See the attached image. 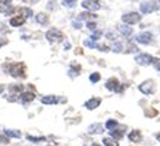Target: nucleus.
I'll use <instances>...</instances> for the list:
<instances>
[{
    "label": "nucleus",
    "instance_id": "1",
    "mask_svg": "<svg viewBox=\"0 0 160 146\" xmlns=\"http://www.w3.org/2000/svg\"><path fill=\"white\" fill-rule=\"evenodd\" d=\"M8 71L15 78H26V65L23 62H13L8 67Z\"/></svg>",
    "mask_w": 160,
    "mask_h": 146
},
{
    "label": "nucleus",
    "instance_id": "2",
    "mask_svg": "<svg viewBox=\"0 0 160 146\" xmlns=\"http://www.w3.org/2000/svg\"><path fill=\"white\" fill-rule=\"evenodd\" d=\"M45 38H46V41L49 44H56V42H62L65 39V35L61 32L59 29H56V28H52V29H49L46 34H45Z\"/></svg>",
    "mask_w": 160,
    "mask_h": 146
},
{
    "label": "nucleus",
    "instance_id": "3",
    "mask_svg": "<svg viewBox=\"0 0 160 146\" xmlns=\"http://www.w3.org/2000/svg\"><path fill=\"white\" fill-rule=\"evenodd\" d=\"M121 19H123V22L126 23V25H136V23H138L140 20H142V16H140V13H137V12H130V13H124L123 16H121Z\"/></svg>",
    "mask_w": 160,
    "mask_h": 146
},
{
    "label": "nucleus",
    "instance_id": "4",
    "mask_svg": "<svg viewBox=\"0 0 160 146\" xmlns=\"http://www.w3.org/2000/svg\"><path fill=\"white\" fill-rule=\"evenodd\" d=\"M138 90L142 91L143 94H153L154 93V90H156V82L153 81V80H146V81H143L140 86H138Z\"/></svg>",
    "mask_w": 160,
    "mask_h": 146
},
{
    "label": "nucleus",
    "instance_id": "5",
    "mask_svg": "<svg viewBox=\"0 0 160 146\" xmlns=\"http://www.w3.org/2000/svg\"><path fill=\"white\" fill-rule=\"evenodd\" d=\"M81 6L88 12H97L101 9V2L100 0H82Z\"/></svg>",
    "mask_w": 160,
    "mask_h": 146
},
{
    "label": "nucleus",
    "instance_id": "6",
    "mask_svg": "<svg viewBox=\"0 0 160 146\" xmlns=\"http://www.w3.org/2000/svg\"><path fill=\"white\" fill-rule=\"evenodd\" d=\"M134 61H136L138 65H150V64H153L154 58H153L152 55H149V54H138V55H136Z\"/></svg>",
    "mask_w": 160,
    "mask_h": 146
},
{
    "label": "nucleus",
    "instance_id": "7",
    "mask_svg": "<svg viewBox=\"0 0 160 146\" xmlns=\"http://www.w3.org/2000/svg\"><path fill=\"white\" fill-rule=\"evenodd\" d=\"M12 2H13V0H0V13H4V15H12V13L15 12Z\"/></svg>",
    "mask_w": 160,
    "mask_h": 146
},
{
    "label": "nucleus",
    "instance_id": "8",
    "mask_svg": "<svg viewBox=\"0 0 160 146\" xmlns=\"http://www.w3.org/2000/svg\"><path fill=\"white\" fill-rule=\"evenodd\" d=\"M156 9H157V2H154V0L143 2V3L140 4V10H142V13H152V12H154Z\"/></svg>",
    "mask_w": 160,
    "mask_h": 146
},
{
    "label": "nucleus",
    "instance_id": "9",
    "mask_svg": "<svg viewBox=\"0 0 160 146\" xmlns=\"http://www.w3.org/2000/svg\"><path fill=\"white\" fill-rule=\"evenodd\" d=\"M105 88H107V90H110V91H114V93L121 91V90H120V82H118V80H117V78L107 80V82H105Z\"/></svg>",
    "mask_w": 160,
    "mask_h": 146
},
{
    "label": "nucleus",
    "instance_id": "10",
    "mask_svg": "<svg viewBox=\"0 0 160 146\" xmlns=\"http://www.w3.org/2000/svg\"><path fill=\"white\" fill-rule=\"evenodd\" d=\"M137 42L138 44H143V45H149L150 42H152L153 39V35L150 34V32H142L140 35H137Z\"/></svg>",
    "mask_w": 160,
    "mask_h": 146
},
{
    "label": "nucleus",
    "instance_id": "11",
    "mask_svg": "<svg viewBox=\"0 0 160 146\" xmlns=\"http://www.w3.org/2000/svg\"><path fill=\"white\" fill-rule=\"evenodd\" d=\"M19 100L22 101L23 104H28V103H30V101L35 100V93H32V91H23V93H20V96H19Z\"/></svg>",
    "mask_w": 160,
    "mask_h": 146
},
{
    "label": "nucleus",
    "instance_id": "12",
    "mask_svg": "<svg viewBox=\"0 0 160 146\" xmlns=\"http://www.w3.org/2000/svg\"><path fill=\"white\" fill-rule=\"evenodd\" d=\"M101 104V98L98 97H94V98H89V100L85 101V109L88 110H94V109H97L98 106Z\"/></svg>",
    "mask_w": 160,
    "mask_h": 146
},
{
    "label": "nucleus",
    "instance_id": "13",
    "mask_svg": "<svg viewBox=\"0 0 160 146\" xmlns=\"http://www.w3.org/2000/svg\"><path fill=\"white\" fill-rule=\"evenodd\" d=\"M128 139H130V142H133V143L142 142V132L140 130H131L130 133H128Z\"/></svg>",
    "mask_w": 160,
    "mask_h": 146
},
{
    "label": "nucleus",
    "instance_id": "14",
    "mask_svg": "<svg viewBox=\"0 0 160 146\" xmlns=\"http://www.w3.org/2000/svg\"><path fill=\"white\" fill-rule=\"evenodd\" d=\"M26 22V18L25 16H22V15H18V16H15V18H12L10 19V25L12 26H22L23 23Z\"/></svg>",
    "mask_w": 160,
    "mask_h": 146
},
{
    "label": "nucleus",
    "instance_id": "15",
    "mask_svg": "<svg viewBox=\"0 0 160 146\" xmlns=\"http://www.w3.org/2000/svg\"><path fill=\"white\" fill-rule=\"evenodd\" d=\"M118 32L121 35H124V36H131L133 35V28H130V25H121V26H118Z\"/></svg>",
    "mask_w": 160,
    "mask_h": 146
},
{
    "label": "nucleus",
    "instance_id": "16",
    "mask_svg": "<svg viewBox=\"0 0 160 146\" xmlns=\"http://www.w3.org/2000/svg\"><path fill=\"white\" fill-rule=\"evenodd\" d=\"M102 130H104V128L100 123H95V124H91L87 132H88L89 135H95V133H102Z\"/></svg>",
    "mask_w": 160,
    "mask_h": 146
},
{
    "label": "nucleus",
    "instance_id": "17",
    "mask_svg": "<svg viewBox=\"0 0 160 146\" xmlns=\"http://www.w3.org/2000/svg\"><path fill=\"white\" fill-rule=\"evenodd\" d=\"M41 101L43 104H56L59 101V98L56 97V96H43Z\"/></svg>",
    "mask_w": 160,
    "mask_h": 146
},
{
    "label": "nucleus",
    "instance_id": "18",
    "mask_svg": "<svg viewBox=\"0 0 160 146\" xmlns=\"http://www.w3.org/2000/svg\"><path fill=\"white\" fill-rule=\"evenodd\" d=\"M35 19H36V22L39 25H48V22H49V16L46 13H38L35 16Z\"/></svg>",
    "mask_w": 160,
    "mask_h": 146
},
{
    "label": "nucleus",
    "instance_id": "19",
    "mask_svg": "<svg viewBox=\"0 0 160 146\" xmlns=\"http://www.w3.org/2000/svg\"><path fill=\"white\" fill-rule=\"evenodd\" d=\"M97 18V16L95 15H92V13H89V12H82V13H79L78 15V19L79 20H84V19H85V20H92V19H95Z\"/></svg>",
    "mask_w": 160,
    "mask_h": 146
},
{
    "label": "nucleus",
    "instance_id": "20",
    "mask_svg": "<svg viewBox=\"0 0 160 146\" xmlns=\"http://www.w3.org/2000/svg\"><path fill=\"white\" fill-rule=\"evenodd\" d=\"M4 135L8 136V138H16V139L22 138V133L19 130H10V129H6V130H4Z\"/></svg>",
    "mask_w": 160,
    "mask_h": 146
},
{
    "label": "nucleus",
    "instance_id": "21",
    "mask_svg": "<svg viewBox=\"0 0 160 146\" xmlns=\"http://www.w3.org/2000/svg\"><path fill=\"white\" fill-rule=\"evenodd\" d=\"M118 126V122L117 120H107V123H105V128H107V130H116V128Z\"/></svg>",
    "mask_w": 160,
    "mask_h": 146
},
{
    "label": "nucleus",
    "instance_id": "22",
    "mask_svg": "<svg viewBox=\"0 0 160 146\" xmlns=\"http://www.w3.org/2000/svg\"><path fill=\"white\" fill-rule=\"evenodd\" d=\"M102 143L105 146H118V140H116L114 138H104L102 139Z\"/></svg>",
    "mask_w": 160,
    "mask_h": 146
},
{
    "label": "nucleus",
    "instance_id": "23",
    "mask_svg": "<svg viewBox=\"0 0 160 146\" xmlns=\"http://www.w3.org/2000/svg\"><path fill=\"white\" fill-rule=\"evenodd\" d=\"M9 90H10V93H23V87L22 86H19V84H13V86H10L9 87Z\"/></svg>",
    "mask_w": 160,
    "mask_h": 146
},
{
    "label": "nucleus",
    "instance_id": "24",
    "mask_svg": "<svg viewBox=\"0 0 160 146\" xmlns=\"http://www.w3.org/2000/svg\"><path fill=\"white\" fill-rule=\"evenodd\" d=\"M101 80V74L100 72H92V74L89 75V81L91 82H98Z\"/></svg>",
    "mask_w": 160,
    "mask_h": 146
},
{
    "label": "nucleus",
    "instance_id": "25",
    "mask_svg": "<svg viewBox=\"0 0 160 146\" xmlns=\"http://www.w3.org/2000/svg\"><path fill=\"white\" fill-rule=\"evenodd\" d=\"M19 12H20V13H22V16H25V18H30V16L33 15V13H32V10H30V9H26V8L19 9Z\"/></svg>",
    "mask_w": 160,
    "mask_h": 146
},
{
    "label": "nucleus",
    "instance_id": "26",
    "mask_svg": "<svg viewBox=\"0 0 160 146\" xmlns=\"http://www.w3.org/2000/svg\"><path fill=\"white\" fill-rule=\"evenodd\" d=\"M62 4L65 8H74L75 4H77V0H63Z\"/></svg>",
    "mask_w": 160,
    "mask_h": 146
},
{
    "label": "nucleus",
    "instance_id": "27",
    "mask_svg": "<svg viewBox=\"0 0 160 146\" xmlns=\"http://www.w3.org/2000/svg\"><path fill=\"white\" fill-rule=\"evenodd\" d=\"M111 138H114L116 140H120V139L123 138V133L120 130H111Z\"/></svg>",
    "mask_w": 160,
    "mask_h": 146
},
{
    "label": "nucleus",
    "instance_id": "28",
    "mask_svg": "<svg viewBox=\"0 0 160 146\" xmlns=\"http://www.w3.org/2000/svg\"><path fill=\"white\" fill-rule=\"evenodd\" d=\"M28 140H30V142H45L46 139L45 138H35V136H28Z\"/></svg>",
    "mask_w": 160,
    "mask_h": 146
},
{
    "label": "nucleus",
    "instance_id": "29",
    "mask_svg": "<svg viewBox=\"0 0 160 146\" xmlns=\"http://www.w3.org/2000/svg\"><path fill=\"white\" fill-rule=\"evenodd\" d=\"M87 28L89 30H95L97 29V23L94 22V20H89V22H87Z\"/></svg>",
    "mask_w": 160,
    "mask_h": 146
},
{
    "label": "nucleus",
    "instance_id": "30",
    "mask_svg": "<svg viewBox=\"0 0 160 146\" xmlns=\"http://www.w3.org/2000/svg\"><path fill=\"white\" fill-rule=\"evenodd\" d=\"M112 49H114V52H121V51H123V45H121V44H114V45H112Z\"/></svg>",
    "mask_w": 160,
    "mask_h": 146
},
{
    "label": "nucleus",
    "instance_id": "31",
    "mask_svg": "<svg viewBox=\"0 0 160 146\" xmlns=\"http://www.w3.org/2000/svg\"><path fill=\"white\" fill-rule=\"evenodd\" d=\"M84 45H85V46H89V48H97V44H95V42H91L89 39L84 41Z\"/></svg>",
    "mask_w": 160,
    "mask_h": 146
},
{
    "label": "nucleus",
    "instance_id": "32",
    "mask_svg": "<svg viewBox=\"0 0 160 146\" xmlns=\"http://www.w3.org/2000/svg\"><path fill=\"white\" fill-rule=\"evenodd\" d=\"M0 143H4V145H6V143H9V138L6 135H0Z\"/></svg>",
    "mask_w": 160,
    "mask_h": 146
},
{
    "label": "nucleus",
    "instance_id": "33",
    "mask_svg": "<svg viewBox=\"0 0 160 146\" xmlns=\"http://www.w3.org/2000/svg\"><path fill=\"white\" fill-rule=\"evenodd\" d=\"M153 65H154V68H156L157 71L160 72V60H156V58H154V61H153Z\"/></svg>",
    "mask_w": 160,
    "mask_h": 146
},
{
    "label": "nucleus",
    "instance_id": "34",
    "mask_svg": "<svg viewBox=\"0 0 160 146\" xmlns=\"http://www.w3.org/2000/svg\"><path fill=\"white\" fill-rule=\"evenodd\" d=\"M101 36V32L100 30H97V32H95V34H92V36H91V39H92V41H95V39H98V38Z\"/></svg>",
    "mask_w": 160,
    "mask_h": 146
},
{
    "label": "nucleus",
    "instance_id": "35",
    "mask_svg": "<svg viewBox=\"0 0 160 146\" xmlns=\"http://www.w3.org/2000/svg\"><path fill=\"white\" fill-rule=\"evenodd\" d=\"M97 48L101 49V51H104V52H105V51H110V48H108L107 45H98V44H97Z\"/></svg>",
    "mask_w": 160,
    "mask_h": 146
},
{
    "label": "nucleus",
    "instance_id": "36",
    "mask_svg": "<svg viewBox=\"0 0 160 146\" xmlns=\"http://www.w3.org/2000/svg\"><path fill=\"white\" fill-rule=\"evenodd\" d=\"M22 2H25V3H28V4H35V3H38L39 0H22Z\"/></svg>",
    "mask_w": 160,
    "mask_h": 146
},
{
    "label": "nucleus",
    "instance_id": "37",
    "mask_svg": "<svg viewBox=\"0 0 160 146\" xmlns=\"http://www.w3.org/2000/svg\"><path fill=\"white\" fill-rule=\"evenodd\" d=\"M156 139H157V140H159V142H160V133H157V135H156Z\"/></svg>",
    "mask_w": 160,
    "mask_h": 146
},
{
    "label": "nucleus",
    "instance_id": "38",
    "mask_svg": "<svg viewBox=\"0 0 160 146\" xmlns=\"http://www.w3.org/2000/svg\"><path fill=\"white\" fill-rule=\"evenodd\" d=\"M91 146H100V145H98V143H92V145H91Z\"/></svg>",
    "mask_w": 160,
    "mask_h": 146
}]
</instances>
